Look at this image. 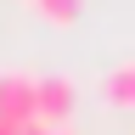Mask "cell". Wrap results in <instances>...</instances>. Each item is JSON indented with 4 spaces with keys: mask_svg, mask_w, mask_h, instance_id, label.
Wrapping results in <instances>:
<instances>
[{
    "mask_svg": "<svg viewBox=\"0 0 135 135\" xmlns=\"http://www.w3.org/2000/svg\"><path fill=\"white\" fill-rule=\"evenodd\" d=\"M79 107V90H73V79L68 73H45V79H34V118L51 129H62L68 118H73Z\"/></svg>",
    "mask_w": 135,
    "mask_h": 135,
    "instance_id": "1",
    "label": "cell"
},
{
    "mask_svg": "<svg viewBox=\"0 0 135 135\" xmlns=\"http://www.w3.org/2000/svg\"><path fill=\"white\" fill-rule=\"evenodd\" d=\"M0 118L6 124H34V73L0 68Z\"/></svg>",
    "mask_w": 135,
    "mask_h": 135,
    "instance_id": "2",
    "label": "cell"
},
{
    "mask_svg": "<svg viewBox=\"0 0 135 135\" xmlns=\"http://www.w3.org/2000/svg\"><path fill=\"white\" fill-rule=\"evenodd\" d=\"M101 96H107V107H124V113H135V56L113 62L107 73H101Z\"/></svg>",
    "mask_w": 135,
    "mask_h": 135,
    "instance_id": "3",
    "label": "cell"
},
{
    "mask_svg": "<svg viewBox=\"0 0 135 135\" xmlns=\"http://www.w3.org/2000/svg\"><path fill=\"white\" fill-rule=\"evenodd\" d=\"M34 11H40L45 23H73L84 11V0H34Z\"/></svg>",
    "mask_w": 135,
    "mask_h": 135,
    "instance_id": "4",
    "label": "cell"
},
{
    "mask_svg": "<svg viewBox=\"0 0 135 135\" xmlns=\"http://www.w3.org/2000/svg\"><path fill=\"white\" fill-rule=\"evenodd\" d=\"M23 135H56L51 124H40V118H34V124H23Z\"/></svg>",
    "mask_w": 135,
    "mask_h": 135,
    "instance_id": "5",
    "label": "cell"
},
{
    "mask_svg": "<svg viewBox=\"0 0 135 135\" xmlns=\"http://www.w3.org/2000/svg\"><path fill=\"white\" fill-rule=\"evenodd\" d=\"M0 135H23V124H6V118H0Z\"/></svg>",
    "mask_w": 135,
    "mask_h": 135,
    "instance_id": "6",
    "label": "cell"
},
{
    "mask_svg": "<svg viewBox=\"0 0 135 135\" xmlns=\"http://www.w3.org/2000/svg\"><path fill=\"white\" fill-rule=\"evenodd\" d=\"M56 135H68V129H56Z\"/></svg>",
    "mask_w": 135,
    "mask_h": 135,
    "instance_id": "7",
    "label": "cell"
}]
</instances>
